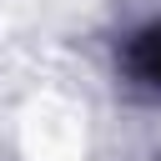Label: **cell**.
I'll list each match as a JSON object with an SVG mask.
<instances>
[{
	"mask_svg": "<svg viewBox=\"0 0 161 161\" xmlns=\"http://www.w3.org/2000/svg\"><path fill=\"white\" fill-rule=\"evenodd\" d=\"M121 65H126V75H131L136 86H146V91H161V20L141 25V30L126 40V50H121Z\"/></svg>",
	"mask_w": 161,
	"mask_h": 161,
	"instance_id": "obj_1",
	"label": "cell"
}]
</instances>
